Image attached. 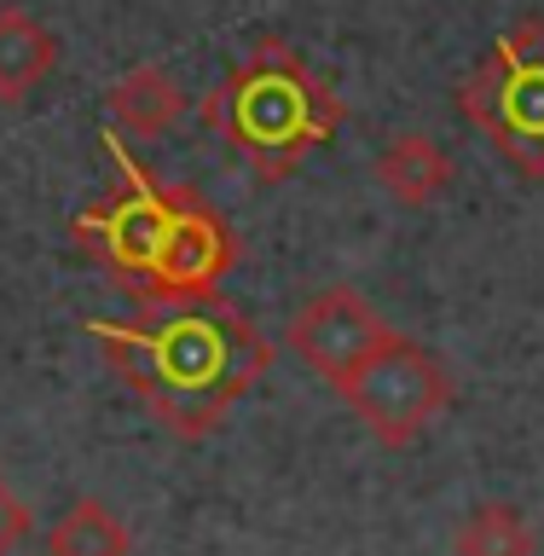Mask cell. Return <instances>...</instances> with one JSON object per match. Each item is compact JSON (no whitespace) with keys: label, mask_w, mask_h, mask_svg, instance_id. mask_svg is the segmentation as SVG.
Segmentation results:
<instances>
[{"label":"cell","mask_w":544,"mask_h":556,"mask_svg":"<svg viewBox=\"0 0 544 556\" xmlns=\"http://www.w3.org/2000/svg\"><path fill=\"white\" fill-rule=\"evenodd\" d=\"M87 337L104 348L111 371L151 406V417L180 441H203L273 365V342L250 313L208 302L139 307L134 319H87Z\"/></svg>","instance_id":"cell-1"},{"label":"cell","mask_w":544,"mask_h":556,"mask_svg":"<svg viewBox=\"0 0 544 556\" xmlns=\"http://www.w3.org/2000/svg\"><path fill=\"white\" fill-rule=\"evenodd\" d=\"M104 146H111L122 186L69 220L76 243L146 307L220 295V278L238 267L232 220L208 208L191 186L156 180L116 128L104 134Z\"/></svg>","instance_id":"cell-2"},{"label":"cell","mask_w":544,"mask_h":556,"mask_svg":"<svg viewBox=\"0 0 544 556\" xmlns=\"http://www.w3.org/2000/svg\"><path fill=\"white\" fill-rule=\"evenodd\" d=\"M203 122L250 163L261 180H290L302 156L342 128V99L284 35L255 41L208 87Z\"/></svg>","instance_id":"cell-3"},{"label":"cell","mask_w":544,"mask_h":556,"mask_svg":"<svg viewBox=\"0 0 544 556\" xmlns=\"http://www.w3.org/2000/svg\"><path fill=\"white\" fill-rule=\"evenodd\" d=\"M458 111L504 163L544 180V17H521L458 81Z\"/></svg>","instance_id":"cell-4"},{"label":"cell","mask_w":544,"mask_h":556,"mask_svg":"<svg viewBox=\"0 0 544 556\" xmlns=\"http://www.w3.org/2000/svg\"><path fill=\"white\" fill-rule=\"evenodd\" d=\"M337 394L354 406V417L377 434L382 446H412L434 417L452 406L458 382L423 342L406 330H389L377 354H365L354 371L337 382Z\"/></svg>","instance_id":"cell-5"},{"label":"cell","mask_w":544,"mask_h":556,"mask_svg":"<svg viewBox=\"0 0 544 556\" xmlns=\"http://www.w3.org/2000/svg\"><path fill=\"white\" fill-rule=\"evenodd\" d=\"M389 330H394V325H382V313L365 302L359 290L330 285V290L307 295V302L295 307V319H290V348L313 365V371H325L330 382H342L365 354H377Z\"/></svg>","instance_id":"cell-6"},{"label":"cell","mask_w":544,"mask_h":556,"mask_svg":"<svg viewBox=\"0 0 544 556\" xmlns=\"http://www.w3.org/2000/svg\"><path fill=\"white\" fill-rule=\"evenodd\" d=\"M377 186L389 191L400 208H423L452 186V156L434 146L429 134H394L377 156Z\"/></svg>","instance_id":"cell-7"},{"label":"cell","mask_w":544,"mask_h":556,"mask_svg":"<svg viewBox=\"0 0 544 556\" xmlns=\"http://www.w3.org/2000/svg\"><path fill=\"white\" fill-rule=\"evenodd\" d=\"M186 111V99H180V87H174V76L163 64H134L128 76H116L111 81V116H116V134L122 139H156V134H168L174 122H180Z\"/></svg>","instance_id":"cell-8"},{"label":"cell","mask_w":544,"mask_h":556,"mask_svg":"<svg viewBox=\"0 0 544 556\" xmlns=\"http://www.w3.org/2000/svg\"><path fill=\"white\" fill-rule=\"evenodd\" d=\"M52 64H59V35L24 7H0V99H24Z\"/></svg>","instance_id":"cell-9"},{"label":"cell","mask_w":544,"mask_h":556,"mask_svg":"<svg viewBox=\"0 0 544 556\" xmlns=\"http://www.w3.org/2000/svg\"><path fill=\"white\" fill-rule=\"evenodd\" d=\"M128 551H134L128 521L104 498H76L47 533V556H128Z\"/></svg>","instance_id":"cell-10"},{"label":"cell","mask_w":544,"mask_h":556,"mask_svg":"<svg viewBox=\"0 0 544 556\" xmlns=\"http://www.w3.org/2000/svg\"><path fill=\"white\" fill-rule=\"evenodd\" d=\"M452 545L458 556H539V533L516 504H476Z\"/></svg>","instance_id":"cell-11"},{"label":"cell","mask_w":544,"mask_h":556,"mask_svg":"<svg viewBox=\"0 0 544 556\" xmlns=\"http://www.w3.org/2000/svg\"><path fill=\"white\" fill-rule=\"evenodd\" d=\"M24 533H29V504L12 493L7 476H0V556H12Z\"/></svg>","instance_id":"cell-12"}]
</instances>
